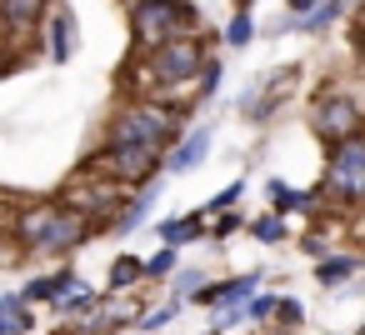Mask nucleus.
Instances as JSON below:
<instances>
[{
	"mask_svg": "<svg viewBox=\"0 0 365 335\" xmlns=\"http://www.w3.org/2000/svg\"><path fill=\"white\" fill-rule=\"evenodd\" d=\"M275 320H280L285 330H295V325L305 320V305H300V300H290V295H280V310H275Z\"/></svg>",
	"mask_w": 365,
	"mask_h": 335,
	"instance_id": "nucleus-23",
	"label": "nucleus"
},
{
	"mask_svg": "<svg viewBox=\"0 0 365 335\" xmlns=\"http://www.w3.org/2000/svg\"><path fill=\"white\" fill-rule=\"evenodd\" d=\"M96 305H101V295H96V285H86V280H76V285H71V290H66V295H61V300H56L51 310H56V315L66 320V315H91Z\"/></svg>",
	"mask_w": 365,
	"mask_h": 335,
	"instance_id": "nucleus-13",
	"label": "nucleus"
},
{
	"mask_svg": "<svg viewBox=\"0 0 365 335\" xmlns=\"http://www.w3.org/2000/svg\"><path fill=\"white\" fill-rule=\"evenodd\" d=\"M71 285H76V270H71V265H61V270H51V275H36V280H31L21 295H26L31 305H56V300H61Z\"/></svg>",
	"mask_w": 365,
	"mask_h": 335,
	"instance_id": "nucleus-10",
	"label": "nucleus"
},
{
	"mask_svg": "<svg viewBox=\"0 0 365 335\" xmlns=\"http://www.w3.org/2000/svg\"><path fill=\"white\" fill-rule=\"evenodd\" d=\"M265 195H270V205H275V215H290V210H305V205L315 200V190H290L285 180H270V185H265Z\"/></svg>",
	"mask_w": 365,
	"mask_h": 335,
	"instance_id": "nucleus-15",
	"label": "nucleus"
},
{
	"mask_svg": "<svg viewBox=\"0 0 365 335\" xmlns=\"http://www.w3.org/2000/svg\"><path fill=\"white\" fill-rule=\"evenodd\" d=\"M340 11H345V0H325V6H315L310 16L295 21V31H325L330 21H340Z\"/></svg>",
	"mask_w": 365,
	"mask_h": 335,
	"instance_id": "nucleus-19",
	"label": "nucleus"
},
{
	"mask_svg": "<svg viewBox=\"0 0 365 335\" xmlns=\"http://www.w3.org/2000/svg\"><path fill=\"white\" fill-rule=\"evenodd\" d=\"M360 265H365L360 255H330V260H315V280H320V285H340V280H350Z\"/></svg>",
	"mask_w": 365,
	"mask_h": 335,
	"instance_id": "nucleus-16",
	"label": "nucleus"
},
{
	"mask_svg": "<svg viewBox=\"0 0 365 335\" xmlns=\"http://www.w3.org/2000/svg\"><path fill=\"white\" fill-rule=\"evenodd\" d=\"M240 195H245V180H230V185H225V190H220V195H215V200H210L205 210H230V205H235Z\"/></svg>",
	"mask_w": 365,
	"mask_h": 335,
	"instance_id": "nucleus-25",
	"label": "nucleus"
},
{
	"mask_svg": "<svg viewBox=\"0 0 365 335\" xmlns=\"http://www.w3.org/2000/svg\"><path fill=\"white\" fill-rule=\"evenodd\" d=\"M205 61V46L195 36H180V41H165L160 51H150V81L155 86H185L190 76H200Z\"/></svg>",
	"mask_w": 365,
	"mask_h": 335,
	"instance_id": "nucleus-6",
	"label": "nucleus"
},
{
	"mask_svg": "<svg viewBox=\"0 0 365 335\" xmlns=\"http://www.w3.org/2000/svg\"><path fill=\"white\" fill-rule=\"evenodd\" d=\"M250 36H255V21H250V16L240 11V16H235V21L225 26V41H230V46L240 51V46H250Z\"/></svg>",
	"mask_w": 365,
	"mask_h": 335,
	"instance_id": "nucleus-21",
	"label": "nucleus"
},
{
	"mask_svg": "<svg viewBox=\"0 0 365 335\" xmlns=\"http://www.w3.org/2000/svg\"><path fill=\"white\" fill-rule=\"evenodd\" d=\"M250 235H255L260 245H280V240H285V215H275V210H270V215L250 220Z\"/></svg>",
	"mask_w": 365,
	"mask_h": 335,
	"instance_id": "nucleus-20",
	"label": "nucleus"
},
{
	"mask_svg": "<svg viewBox=\"0 0 365 335\" xmlns=\"http://www.w3.org/2000/svg\"><path fill=\"white\" fill-rule=\"evenodd\" d=\"M325 195L340 205H365V135L345 140L325 160Z\"/></svg>",
	"mask_w": 365,
	"mask_h": 335,
	"instance_id": "nucleus-5",
	"label": "nucleus"
},
{
	"mask_svg": "<svg viewBox=\"0 0 365 335\" xmlns=\"http://www.w3.org/2000/svg\"><path fill=\"white\" fill-rule=\"evenodd\" d=\"M135 280H145V260L115 255V260H110V290H125V285H135Z\"/></svg>",
	"mask_w": 365,
	"mask_h": 335,
	"instance_id": "nucleus-18",
	"label": "nucleus"
},
{
	"mask_svg": "<svg viewBox=\"0 0 365 335\" xmlns=\"http://www.w3.org/2000/svg\"><path fill=\"white\" fill-rule=\"evenodd\" d=\"M355 51L365 56V21H360V31H355Z\"/></svg>",
	"mask_w": 365,
	"mask_h": 335,
	"instance_id": "nucleus-30",
	"label": "nucleus"
},
{
	"mask_svg": "<svg viewBox=\"0 0 365 335\" xmlns=\"http://www.w3.org/2000/svg\"><path fill=\"white\" fill-rule=\"evenodd\" d=\"M205 285H210V280H205V270H180V275H175V295H185V300H195Z\"/></svg>",
	"mask_w": 365,
	"mask_h": 335,
	"instance_id": "nucleus-22",
	"label": "nucleus"
},
{
	"mask_svg": "<svg viewBox=\"0 0 365 335\" xmlns=\"http://www.w3.org/2000/svg\"><path fill=\"white\" fill-rule=\"evenodd\" d=\"M195 11L185 0H135L130 11V36L145 51H160L165 41H180V31H195Z\"/></svg>",
	"mask_w": 365,
	"mask_h": 335,
	"instance_id": "nucleus-4",
	"label": "nucleus"
},
{
	"mask_svg": "<svg viewBox=\"0 0 365 335\" xmlns=\"http://www.w3.org/2000/svg\"><path fill=\"white\" fill-rule=\"evenodd\" d=\"M160 150L155 145H115V140H106V150H96L86 165H81V175H96V180H115V185H150L155 175H160Z\"/></svg>",
	"mask_w": 365,
	"mask_h": 335,
	"instance_id": "nucleus-3",
	"label": "nucleus"
},
{
	"mask_svg": "<svg viewBox=\"0 0 365 335\" xmlns=\"http://www.w3.org/2000/svg\"><path fill=\"white\" fill-rule=\"evenodd\" d=\"M26 305H31V300H26L21 290H6V295H0V335H26V330L36 325Z\"/></svg>",
	"mask_w": 365,
	"mask_h": 335,
	"instance_id": "nucleus-11",
	"label": "nucleus"
},
{
	"mask_svg": "<svg viewBox=\"0 0 365 335\" xmlns=\"http://www.w3.org/2000/svg\"><path fill=\"white\" fill-rule=\"evenodd\" d=\"M170 275H180V245H160L145 260V280H170Z\"/></svg>",
	"mask_w": 365,
	"mask_h": 335,
	"instance_id": "nucleus-17",
	"label": "nucleus"
},
{
	"mask_svg": "<svg viewBox=\"0 0 365 335\" xmlns=\"http://www.w3.org/2000/svg\"><path fill=\"white\" fill-rule=\"evenodd\" d=\"M180 120H185V110H175V105L130 100V105L110 120V140H115V145H155V150H165V145L180 140Z\"/></svg>",
	"mask_w": 365,
	"mask_h": 335,
	"instance_id": "nucleus-2",
	"label": "nucleus"
},
{
	"mask_svg": "<svg viewBox=\"0 0 365 335\" xmlns=\"http://www.w3.org/2000/svg\"><path fill=\"white\" fill-rule=\"evenodd\" d=\"M315 6H320V0H290V11H295V16H310Z\"/></svg>",
	"mask_w": 365,
	"mask_h": 335,
	"instance_id": "nucleus-29",
	"label": "nucleus"
},
{
	"mask_svg": "<svg viewBox=\"0 0 365 335\" xmlns=\"http://www.w3.org/2000/svg\"><path fill=\"white\" fill-rule=\"evenodd\" d=\"M205 335H225V330H220V325H215V330H205Z\"/></svg>",
	"mask_w": 365,
	"mask_h": 335,
	"instance_id": "nucleus-31",
	"label": "nucleus"
},
{
	"mask_svg": "<svg viewBox=\"0 0 365 335\" xmlns=\"http://www.w3.org/2000/svg\"><path fill=\"white\" fill-rule=\"evenodd\" d=\"M71 26H76V21H71V11H56V16H51V26H46V36H51V61H56V66H66V61H71Z\"/></svg>",
	"mask_w": 365,
	"mask_h": 335,
	"instance_id": "nucleus-14",
	"label": "nucleus"
},
{
	"mask_svg": "<svg viewBox=\"0 0 365 335\" xmlns=\"http://www.w3.org/2000/svg\"><path fill=\"white\" fill-rule=\"evenodd\" d=\"M160 190H165V180H160V175H155L150 185H140V195H135V200H125V210H120V220H115V230H110V235H120V240H125V235H135V230L145 225L150 205L160 200Z\"/></svg>",
	"mask_w": 365,
	"mask_h": 335,
	"instance_id": "nucleus-8",
	"label": "nucleus"
},
{
	"mask_svg": "<svg viewBox=\"0 0 365 335\" xmlns=\"http://www.w3.org/2000/svg\"><path fill=\"white\" fill-rule=\"evenodd\" d=\"M310 125H315V135H320L330 150L345 145V140H355V135H365V130H360V105H355V96H340V91L315 100Z\"/></svg>",
	"mask_w": 365,
	"mask_h": 335,
	"instance_id": "nucleus-7",
	"label": "nucleus"
},
{
	"mask_svg": "<svg viewBox=\"0 0 365 335\" xmlns=\"http://www.w3.org/2000/svg\"><path fill=\"white\" fill-rule=\"evenodd\" d=\"M205 155H210V130L200 125V130H190V135L165 155V170H170V175H185V170H195Z\"/></svg>",
	"mask_w": 365,
	"mask_h": 335,
	"instance_id": "nucleus-9",
	"label": "nucleus"
},
{
	"mask_svg": "<svg viewBox=\"0 0 365 335\" xmlns=\"http://www.w3.org/2000/svg\"><path fill=\"white\" fill-rule=\"evenodd\" d=\"M275 310H280V295H255V300L245 305V315H250V320H270Z\"/></svg>",
	"mask_w": 365,
	"mask_h": 335,
	"instance_id": "nucleus-24",
	"label": "nucleus"
},
{
	"mask_svg": "<svg viewBox=\"0 0 365 335\" xmlns=\"http://www.w3.org/2000/svg\"><path fill=\"white\" fill-rule=\"evenodd\" d=\"M6 230H11V245L16 250H31V255H66V250H81L91 235H101L66 200H36V205L6 215Z\"/></svg>",
	"mask_w": 365,
	"mask_h": 335,
	"instance_id": "nucleus-1",
	"label": "nucleus"
},
{
	"mask_svg": "<svg viewBox=\"0 0 365 335\" xmlns=\"http://www.w3.org/2000/svg\"><path fill=\"white\" fill-rule=\"evenodd\" d=\"M240 230V215H220L215 220V240H225V235H235Z\"/></svg>",
	"mask_w": 365,
	"mask_h": 335,
	"instance_id": "nucleus-28",
	"label": "nucleus"
},
{
	"mask_svg": "<svg viewBox=\"0 0 365 335\" xmlns=\"http://www.w3.org/2000/svg\"><path fill=\"white\" fill-rule=\"evenodd\" d=\"M175 310H180V300H170V305H160V310H150V315H145L140 325H145V330H160V325H170V320H175Z\"/></svg>",
	"mask_w": 365,
	"mask_h": 335,
	"instance_id": "nucleus-26",
	"label": "nucleus"
},
{
	"mask_svg": "<svg viewBox=\"0 0 365 335\" xmlns=\"http://www.w3.org/2000/svg\"><path fill=\"white\" fill-rule=\"evenodd\" d=\"M215 86H220V61H210V66H205V76H200V100H210V96H215Z\"/></svg>",
	"mask_w": 365,
	"mask_h": 335,
	"instance_id": "nucleus-27",
	"label": "nucleus"
},
{
	"mask_svg": "<svg viewBox=\"0 0 365 335\" xmlns=\"http://www.w3.org/2000/svg\"><path fill=\"white\" fill-rule=\"evenodd\" d=\"M46 6H51V0H6V26H11L16 36H21V31H41Z\"/></svg>",
	"mask_w": 365,
	"mask_h": 335,
	"instance_id": "nucleus-12",
	"label": "nucleus"
},
{
	"mask_svg": "<svg viewBox=\"0 0 365 335\" xmlns=\"http://www.w3.org/2000/svg\"><path fill=\"white\" fill-rule=\"evenodd\" d=\"M355 335H365V325H360V330H355Z\"/></svg>",
	"mask_w": 365,
	"mask_h": 335,
	"instance_id": "nucleus-32",
	"label": "nucleus"
}]
</instances>
